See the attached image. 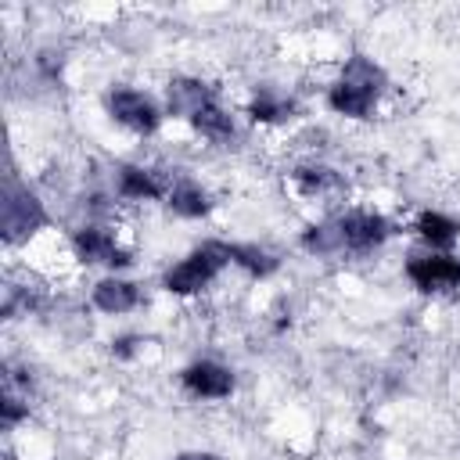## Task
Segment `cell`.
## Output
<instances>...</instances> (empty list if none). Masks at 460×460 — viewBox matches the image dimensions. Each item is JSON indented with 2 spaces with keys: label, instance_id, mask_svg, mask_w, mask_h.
<instances>
[{
  "label": "cell",
  "instance_id": "6da1fadb",
  "mask_svg": "<svg viewBox=\"0 0 460 460\" xmlns=\"http://www.w3.org/2000/svg\"><path fill=\"white\" fill-rule=\"evenodd\" d=\"M385 68L374 61V58H367V54H352L345 65H341V72H338V79L331 83V90H327V104L338 111V115H345V119H370V111L377 108V101H381V93H385Z\"/></svg>",
  "mask_w": 460,
  "mask_h": 460
},
{
  "label": "cell",
  "instance_id": "7a4b0ae2",
  "mask_svg": "<svg viewBox=\"0 0 460 460\" xmlns=\"http://www.w3.org/2000/svg\"><path fill=\"white\" fill-rule=\"evenodd\" d=\"M230 266V241H201L190 255H183L176 266L165 270L162 288L169 295H198L205 291L223 270Z\"/></svg>",
  "mask_w": 460,
  "mask_h": 460
},
{
  "label": "cell",
  "instance_id": "3957f363",
  "mask_svg": "<svg viewBox=\"0 0 460 460\" xmlns=\"http://www.w3.org/2000/svg\"><path fill=\"white\" fill-rule=\"evenodd\" d=\"M331 223H334L341 255H367V252L381 248L395 234V223L388 216L374 212V208H345Z\"/></svg>",
  "mask_w": 460,
  "mask_h": 460
},
{
  "label": "cell",
  "instance_id": "277c9868",
  "mask_svg": "<svg viewBox=\"0 0 460 460\" xmlns=\"http://www.w3.org/2000/svg\"><path fill=\"white\" fill-rule=\"evenodd\" d=\"M40 226H47V208L43 201L22 187V183H7L4 187V201H0V237L7 244H18L25 237H32Z\"/></svg>",
  "mask_w": 460,
  "mask_h": 460
},
{
  "label": "cell",
  "instance_id": "5b68a950",
  "mask_svg": "<svg viewBox=\"0 0 460 460\" xmlns=\"http://www.w3.org/2000/svg\"><path fill=\"white\" fill-rule=\"evenodd\" d=\"M104 108H108V115H111L119 126H126V129H133V133H140V137H151V133L162 126V108H158V101H155L151 93L137 90V86H111L108 97H104Z\"/></svg>",
  "mask_w": 460,
  "mask_h": 460
},
{
  "label": "cell",
  "instance_id": "8992f818",
  "mask_svg": "<svg viewBox=\"0 0 460 460\" xmlns=\"http://www.w3.org/2000/svg\"><path fill=\"white\" fill-rule=\"evenodd\" d=\"M406 280L424 295H442L460 288V259L453 252H424L406 259Z\"/></svg>",
  "mask_w": 460,
  "mask_h": 460
},
{
  "label": "cell",
  "instance_id": "52a82bcc",
  "mask_svg": "<svg viewBox=\"0 0 460 460\" xmlns=\"http://www.w3.org/2000/svg\"><path fill=\"white\" fill-rule=\"evenodd\" d=\"M72 252H75V259L86 262V266L122 270V266L133 262L129 248H122L108 226H83V230H75V237H72Z\"/></svg>",
  "mask_w": 460,
  "mask_h": 460
},
{
  "label": "cell",
  "instance_id": "ba28073f",
  "mask_svg": "<svg viewBox=\"0 0 460 460\" xmlns=\"http://www.w3.org/2000/svg\"><path fill=\"white\" fill-rule=\"evenodd\" d=\"M180 385L194 395V399H226L234 395V370L216 363V359H194L180 370Z\"/></svg>",
  "mask_w": 460,
  "mask_h": 460
},
{
  "label": "cell",
  "instance_id": "9c48e42d",
  "mask_svg": "<svg viewBox=\"0 0 460 460\" xmlns=\"http://www.w3.org/2000/svg\"><path fill=\"white\" fill-rule=\"evenodd\" d=\"M212 101H219L216 97V90L205 83V79H194V75H176V79H169V90H165V108H169V115H176V119H194L205 104H212Z\"/></svg>",
  "mask_w": 460,
  "mask_h": 460
},
{
  "label": "cell",
  "instance_id": "30bf717a",
  "mask_svg": "<svg viewBox=\"0 0 460 460\" xmlns=\"http://www.w3.org/2000/svg\"><path fill=\"white\" fill-rule=\"evenodd\" d=\"M115 187L129 201H158V198H169L172 183L158 169H151V165H122Z\"/></svg>",
  "mask_w": 460,
  "mask_h": 460
},
{
  "label": "cell",
  "instance_id": "8fae6325",
  "mask_svg": "<svg viewBox=\"0 0 460 460\" xmlns=\"http://www.w3.org/2000/svg\"><path fill=\"white\" fill-rule=\"evenodd\" d=\"M90 302H93V309H101L108 316H119V313H129V309L140 305V288L133 280H122V277H104V280L93 284Z\"/></svg>",
  "mask_w": 460,
  "mask_h": 460
},
{
  "label": "cell",
  "instance_id": "7c38bea8",
  "mask_svg": "<svg viewBox=\"0 0 460 460\" xmlns=\"http://www.w3.org/2000/svg\"><path fill=\"white\" fill-rule=\"evenodd\" d=\"M291 183L305 194V198H327V194H341L345 190V176L331 165L320 162H302L291 169Z\"/></svg>",
  "mask_w": 460,
  "mask_h": 460
},
{
  "label": "cell",
  "instance_id": "4fadbf2b",
  "mask_svg": "<svg viewBox=\"0 0 460 460\" xmlns=\"http://www.w3.org/2000/svg\"><path fill=\"white\" fill-rule=\"evenodd\" d=\"M413 234L431 248V252H449L460 237V223L438 208H424L417 219H413Z\"/></svg>",
  "mask_w": 460,
  "mask_h": 460
},
{
  "label": "cell",
  "instance_id": "5bb4252c",
  "mask_svg": "<svg viewBox=\"0 0 460 460\" xmlns=\"http://www.w3.org/2000/svg\"><path fill=\"white\" fill-rule=\"evenodd\" d=\"M165 205H169L180 219H201V216L212 212L216 201H212V194H208L201 183H194V180H176V183L169 187Z\"/></svg>",
  "mask_w": 460,
  "mask_h": 460
},
{
  "label": "cell",
  "instance_id": "9a60e30c",
  "mask_svg": "<svg viewBox=\"0 0 460 460\" xmlns=\"http://www.w3.org/2000/svg\"><path fill=\"white\" fill-rule=\"evenodd\" d=\"M248 115H252L255 122L277 126V122H288V119H295V101H291L288 93H280V90H270V86H262V90H255V97L248 101Z\"/></svg>",
  "mask_w": 460,
  "mask_h": 460
},
{
  "label": "cell",
  "instance_id": "2e32d148",
  "mask_svg": "<svg viewBox=\"0 0 460 460\" xmlns=\"http://www.w3.org/2000/svg\"><path fill=\"white\" fill-rule=\"evenodd\" d=\"M190 126L205 137V140H212V144H226V140H234V115L219 104V101H212V104H205L194 119H190Z\"/></svg>",
  "mask_w": 460,
  "mask_h": 460
},
{
  "label": "cell",
  "instance_id": "e0dca14e",
  "mask_svg": "<svg viewBox=\"0 0 460 460\" xmlns=\"http://www.w3.org/2000/svg\"><path fill=\"white\" fill-rule=\"evenodd\" d=\"M230 266H241L248 277H270L277 273L280 259L259 244H241V241H230Z\"/></svg>",
  "mask_w": 460,
  "mask_h": 460
},
{
  "label": "cell",
  "instance_id": "ac0fdd59",
  "mask_svg": "<svg viewBox=\"0 0 460 460\" xmlns=\"http://www.w3.org/2000/svg\"><path fill=\"white\" fill-rule=\"evenodd\" d=\"M22 417H29V402L18 399V395H14V385L7 381V385H4V399H0V424H4V428H14Z\"/></svg>",
  "mask_w": 460,
  "mask_h": 460
},
{
  "label": "cell",
  "instance_id": "d6986e66",
  "mask_svg": "<svg viewBox=\"0 0 460 460\" xmlns=\"http://www.w3.org/2000/svg\"><path fill=\"white\" fill-rule=\"evenodd\" d=\"M140 345H147L140 334H122V338H115V341H111V352H115L119 359H129V356H137V352H140Z\"/></svg>",
  "mask_w": 460,
  "mask_h": 460
},
{
  "label": "cell",
  "instance_id": "ffe728a7",
  "mask_svg": "<svg viewBox=\"0 0 460 460\" xmlns=\"http://www.w3.org/2000/svg\"><path fill=\"white\" fill-rule=\"evenodd\" d=\"M172 460H223V456L219 453H208V449H198V453H180Z\"/></svg>",
  "mask_w": 460,
  "mask_h": 460
}]
</instances>
